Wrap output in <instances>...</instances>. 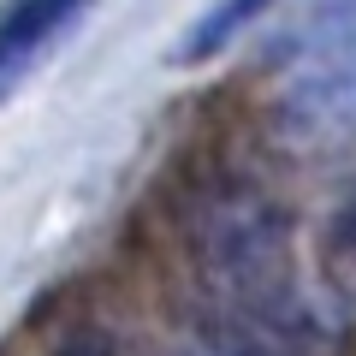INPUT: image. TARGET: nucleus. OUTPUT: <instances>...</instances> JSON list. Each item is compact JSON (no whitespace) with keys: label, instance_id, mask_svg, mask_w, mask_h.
<instances>
[{"label":"nucleus","instance_id":"obj_1","mask_svg":"<svg viewBox=\"0 0 356 356\" xmlns=\"http://www.w3.org/2000/svg\"><path fill=\"white\" fill-rule=\"evenodd\" d=\"M261 119L291 161L356 154V0H297L261 65Z\"/></svg>","mask_w":356,"mask_h":356},{"label":"nucleus","instance_id":"obj_2","mask_svg":"<svg viewBox=\"0 0 356 356\" xmlns=\"http://www.w3.org/2000/svg\"><path fill=\"white\" fill-rule=\"evenodd\" d=\"M95 0H0V102L65 42Z\"/></svg>","mask_w":356,"mask_h":356},{"label":"nucleus","instance_id":"obj_3","mask_svg":"<svg viewBox=\"0 0 356 356\" xmlns=\"http://www.w3.org/2000/svg\"><path fill=\"white\" fill-rule=\"evenodd\" d=\"M267 0H214L202 18H196V30L184 36V48H178V60H214L220 48H226L232 36H238L243 24H250L255 13H261Z\"/></svg>","mask_w":356,"mask_h":356},{"label":"nucleus","instance_id":"obj_4","mask_svg":"<svg viewBox=\"0 0 356 356\" xmlns=\"http://www.w3.org/2000/svg\"><path fill=\"white\" fill-rule=\"evenodd\" d=\"M54 356H125V350H119L107 332H72V339H65Z\"/></svg>","mask_w":356,"mask_h":356}]
</instances>
